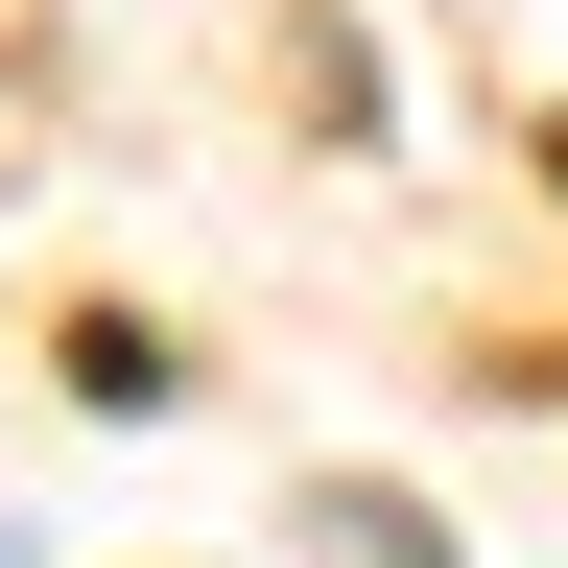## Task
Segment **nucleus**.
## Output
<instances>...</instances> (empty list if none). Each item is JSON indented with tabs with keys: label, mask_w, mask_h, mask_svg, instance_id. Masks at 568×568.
Here are the masks:
<instances>
[{
	"label": "nucleus",
	"mask_w": 568,
	"mask_h": 568,
	"mask_svg": "<svg viewBox=\"0 0 568 568\" xmlns=\"http://www.w3.org/2000/svg\"><path fill=\"white\" fill-rule=\"evenodd\" d=\"M308 568H450V545H426V497H379V474H332V497H308Z\"/></svg>",
	"instance_id": "obj_1"
},
{
	"label": "nucleus",
	"mask_w": 568,
	"mask_h": 568,
	"mask_svg": "<svg viewBox=\"0 0 568 568\" xmlns=\"http://www.w3.org/2000/svg\"><path fill=\"white\" fill-rule=\"evenodd\" d=\"M0 568H24V521H0Z\"/></svg>",
	"instance_id": "obj_2"
}]
</instances>
